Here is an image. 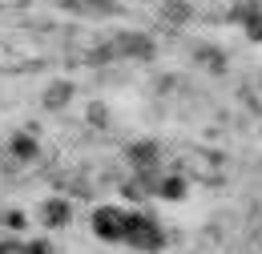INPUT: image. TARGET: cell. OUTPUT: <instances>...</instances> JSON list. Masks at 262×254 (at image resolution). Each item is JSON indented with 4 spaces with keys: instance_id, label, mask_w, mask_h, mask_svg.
I'll use <instances>...</instances> for the list:
<instances>
[{
    "instance_id": "cell-1",
    "label": "cell",
    "mask_w": 262,
    "mask_h": 254,
    "mask_svg": "<svg viewBox=\"0 0 262 254\" xmlns=\"http://www.w3.org/2000/svg\"><path fill=\"white\" fill-rule=\"evenodd\" d=\"M125 238H129V242H137V246H158V242H162V234L154 230V222H145V218L125 222Z\"/></svg>"
},
{
    "instance_id": "cell-2",
    "label": "cell",
    "mask_w": 262,
    "mask_h": 254,
    "mask_svg": "<svg viewBox=\"0 0 262 254\" xmlns=\"http://www.w3.org/2000/svg\"><path fill=\"white\" fill-rule=\"evenodd\" d=\"M165 16H169V20H186L190 8H186V4H165Z\"/></svg>"
}]
</instances>
